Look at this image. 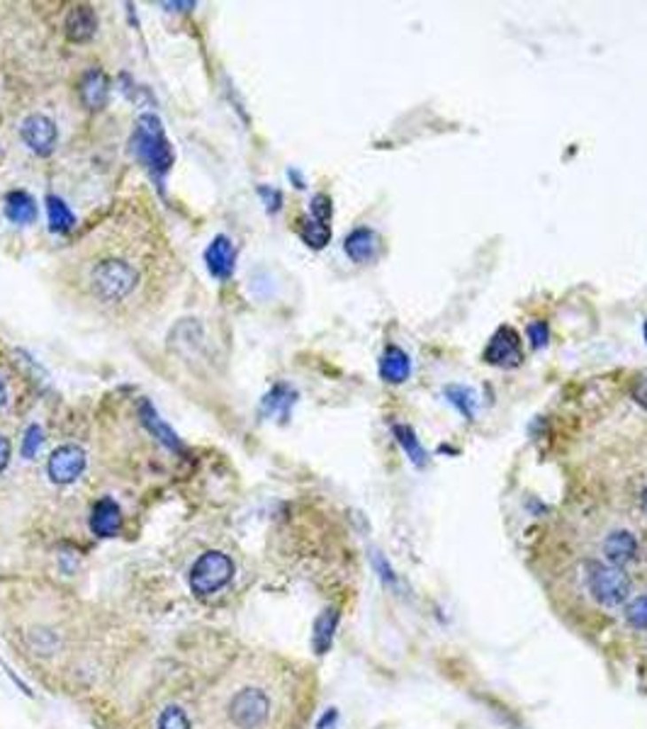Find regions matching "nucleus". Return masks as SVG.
<instances>
[{
  "instance_id": "obj_31",
  "label": "nucleus",
  "mask_w": 647,
  "mask_h": 729,
  "mask_svg": "<svg viewBox=\"0 0 647 729\" xmlns=\"http://www.w3.org/2000/svg\"><path fill=\"white\" fill-rule=\"evenodd\" d=\"M336 720H339V712H336V710H329V712H326V715H324L322 720H319V725H316V727H319V729H326V727H329V725H333V722H336Z\"/></svg>"
},
{
  "instance_id": "obj_30",
  "label": "nucleus",
  "mask_w": 647,
  "mask_h": 729,
  "mask_svg": "<svg viewBox=\"0 0 647 729\" xmlns=\"http://www.w3.org/2000/svg\"><path fill=\"white\" fill-rule=\"evenodd\" d=\"M261 195L268 199V209H270V199H273V212H276L277 207H280V192H276V190H268V188H261Z\"/></svg>"
},
{
  "instance_id": "obj_14",
  "label": "nucleus",
  "mask_w": 647,
  "mask_h": 729,
  "mask_svg": "<svg viewBox=\"0 0 647 729\" xmlns=\"http://www.w3.org/2000/svg\"><path fill=\"white\" fill-rule=\"evenodd\" d=\"M378 234L370 229H355L351 237L346 238V253L355 263H368L378 253Z\"/></svg>"
},
{
  "instance_id": "obj_29",
  "label": "nucleus",
  "mask_w": 647,
  "mask_h": 729,
  "mask_svg": "<svg viewBox=\"0 0 647 729\" xmlns=\"http://www.w3.org/2000/svg\"><path fill=\"white\" fill-rule=\"evenodd\" d=\"M375 567L380 569V577H382V581H394V574H392V569H390V564H387V562H385V559L380 557V555H378V557H375Z\"/></svg>"
},
{
  "instance_id": "obj_10",
  "label": "nucleus",
  "mask_w": 647,
  "mask_h": 729,
  "mask_svg": "<svg viewBox=\"0 0 647 729\" xmlns=\"http://www.w3.org/2000/svg\"><path fill=\"white\" fill-rule=\"evenodd\" d=\"M90 531L97 538H114L122 531V511L113 499H100L90 513Z\"/></svg>"
},
{
  "instance_id": "obj_22",
  "label": "nucleus",
  "mask_w": 647,
  "mask_h": 729,
  "mask_svg": "<svg viewBox=\"0 0 647 729\" xmlns=\"http://www.w3.org/2000/svg\"><path fill=\"white\" fill-rule=\"evenodd\" d=\"M42 443H44V430L37 423L29 426L27 433H25V440H22V457H27V460L37 457V453L42 450Z\"/></svg>"
},
{
  "instance_id": "obj_7",
  "label": "nucleus",
  "mask_w": 647,
  "mask_h": 729,
  "mask_svg": "<svg viewBox=\"0 0 647 729\" xmlns=\"http://www.w3.org/2000/svg\"><path fill=\"white\" fill-rule=\"evenodd\" d=\"M86 469V453L78 446H61L49 457L47 472L54 484H71Z\"/></svg>"
},
{
  "instance_id": "obj_16",
  "label": "nucleus",
  "mask_w": 647,
  "mask_h": 729,
  "mask_svg": "<svg viewBox=\"0 0 647 729\" xmlns=\"http://www.w3.org/2000/svg\"><path fill=\"white\" fill-rule=\"evenodd\" d=\"M409 358L407 353L397 348V345H390L380 361V375L385 382H392V384H400L404 379L409 377Z\"/></svg>"
},
{
  "instance_id": "obj_15",
  "label": "nucleus",
  "mask_w": 647,
  "mask_h": 729,
  "mask_svg": "<svg viewBox=\"0 0 647 729\" xmlns=\"http://www.w3.org/2000/svg\"><path fill=\"white\" fill-rule=\"evenodd\" d=\"M5 217L12 224H32L37 219V205L25 190H12L5 198Z\"/></svg>"
},
{
  "instance_id": "obj_33",
  "label": "nucleus",
  "mask_w": 647,
  "mask_h": 729,
  "mask_svg": "<svg viewBox=\"0 0 647 729\" xmlns=\"http://www.w3.org/2000/svg\"><path fill=\"white\" fill-rule=\"evenodd\" d=\"M643 508H645V513H647V489L643 492Z\"/></svg>"
},
{
  "instance_id": "obj_12",
  "label": "nucleus",
  "mask_w": 647,
  "mask_h": 729,
  "mask_svg": "<svg viewBox=\"0 0 647 729\" xmlns=\"http://www.w3.org/2000/svg\"><path fill=\"white\" fill-rule=\"evenodd\" d=\"M107 95H110V81L103 71H88L83 81H81V100L86 103L90 110H103L107 105Z\"/></svg>"
},
{
  "instance_id": "obj_3",
  "label": "nucleus",
  "mask_w": 647,
  "mask_h": 729,
  "mask_svg": "<svg viewBox=\"0 0 647 729\" xmlns=\"http://www.w3.org/2000/svg\"><path fill=\"white\" fill-rule=\"evenodd\" d=\"M132 153L159 178V182L166 178V173L171 171L173 146L166 139L161 120L153 112L139 114L132 136Z\"/></svg>"
},
{
  "instance_id": "obj_8",
  "label": "nucleus",
  "mask_w": 647,
  "mask_h": 729,
  "mask_svg": "<svg viewBox=\"0 0 647 729\" xmlns=\"http://www.w3.org/2000/svg\"><path fill=\"white\" fill-rule=\"evenodd\" d=\"M205 263L212 277L217 280H229L234 275V263H237V248L229 237H214L212 244L205 251Z\"/></svg>"
},
{
  "instance_id": "obj_4",
  "label": "nucleus",
  "mask_w": 647,
  "mask_h": 729,
  "mask_svg": "<svg viewBox=\"0 0 647 729\" xmlns=\"http://www.w3.org/2000/svg\"><path fill=\"white\" fill-rule=\"evenodd\" d=\"M234 577V562L224 552H205L191 569V588L195 596L207 598L224 588Z\"/></svg>"
},
{
  "instance_id": "obj_17",
  "label": "nucleus",
  "mask_w": 647,
  "mask_h": 729,
  "mask_svg": "<svg viewBox=\"0 0 647 729\" xmlns=\"http://www.w3.org/2000/svg\"><path fill=\"white\" fill-rule=\"evenodd\" d=\"M139 416H142L144 426L149 428L153 433V438H159L163 446L171 447V450H183V443L178 440V436L173 433V428H168L166 423L161 421V416L156 414V408L149 404V401H144L142 408H139Z\"/></svg>"
},
{
  "instance_id": "obj_28",
  "label": "nucleus",
  "mask_w": 647,
  "mask_h": 729,
  "mask_svg": "<svg viewBox=\"0 0 647 729\" xmlns=\"http://www.w3.org/2000/svg\"><path fill=\"white\" fill-rule=\"evenodd\" d=\"M10 453H12V447H10V440L5 436H0V472H3L5 467H8Z\"/></svg>"
},
{
  "instance_id": "obj_2",
  "label": "nucleus",
  "mask_w": 647,
  "mask_h": 729,
  "mask_svg": "<svg viewBox=\"0 0 647 729\" xmlns=\"http://www.w3.org/2000/svg\"><path fill=\"white\" fill-rule=\"evenodd\" d=\"M153 248L156 244L144 229L134 231V237L114 224L97 231L76 263L78 292L100 312L129 309L142 299L146 284L153 283Z\"/></svg>"
},
{
  "instance_id": "obj_27",
  "label": "nucleus",
  "mask_w": 647,
  "mask_h": 729,
  "mask_svg": "<svg viewBox=\"0 0 647 729\" xmlns=\"http://www.w3.org/2000/svg\"><path fill=\"white\" fill-rule=\"evenodd\" d=\"M633 399L647 408V375H643V377L633 382Z\"/></svg>"
},
{
  "instance_id": "obj_26",
  "label": "nucleus",
  "mask_w": 647,
  "mask_h": 729,
  "mask_svg": "<svg viewBox=\"0 0 647 729\" xmlns=\"http://www.w3.org/2000/svg\"><path fill=\"white\" fill-rule=\"evenodd\" d=\"M528 336H531V341L541 348V345H545V341H548V326L542 322L538 323H531V329H528Z\"/></svg>"
},
{
  "instance_id": "obj_18",
  "label": "nucleus",
  "mask_w": 647,
  "mask_h": 729,
  "mask_svg": "<svg viewBox=\"0 0 647 729\" xmlns=\"http://www.w3.org/2000/svg\"><path fill=\"white\" fill-rule=\"evenodd\" d=\"M47 214H49V229L54 234H68L71 229L76 227V217L74 212L68 209V205L57 195H49L47 198Z\"/></svg>"
},
{
  "instance_id": "obj_25",
  "label": "nucleus",
  "mask_w": 647,
  "mask_h": 729,
  "mask_svg": "<svg viewBox=\"0 0 647 729\" xmlns=\"http://www.w3.org/2000/svg\"><path fill=\"white\" fill-rule=\"evenodd\" d=\"M312 214H315V219L326 224L331 219V199L326 198V195H316L312 199Z\"/></svg>"
},
{
  "instance_id": "obj_21",
  "label": "nucleus",
  "mask_w": 647,
  "mask_h": 729,
  "mask_svg": "<svg viewBox=\"0 0 647 729\" xmlns=\"http://www.w3.org/2000/svg\"><path fill=\"white\" fill-rule=\"evenodd\" d=\"M159 729H192V725L181 708H166L159 717Z\"/></svg>"
},
{
  "instance_id": "obj_9",
  "label": "nucleus",
  "mask_w": 647,
  "mask_h": 729,
  "mask_svg": "<svg viewBox=\"0 0 647 729\" xmlns=\"http://www.w3.org/2000/svg\"><path fill=\"white\" fill-rule=\"evenodd\" d=\"M524 358L521 353V343H518V336L511 329H499L495 333V338L489 343L487 348V362L492 365H504V368H511V365H518Z\"/></svg>"
},
{
  "instance_id": "obj_13",
  "label": "nucleus",
  "mask_w": 647,
  "mask_h": 729,
  "mask_svg": "<svg viewBox=\"0 0 647 729\" xmlns=\"http://www.w3.org/2000/svg\"><path fill=\"white\" fill-rule=\"evenodd\" d=\"M97 18L90 5H76L66 15V35L71 42H88L96 35Z\"/></svg>"
},
{
  "instance_id": "obj_11",
  "label": "nucleus",
  "mask_w": 647,
  "mask_h": 729,
  "mask_svg": "<svg viewBox=\"0 0 647 729\" xmlns=\"http://www.w3.org/2000/svg\"><path fill=\"white\" fill-rule=\"evenodd\" d=\"M604 555L609 559L611 567H623L628 564L630 559L638 555V540L635 535L628 531L611 532L606 542H604Z\"/></svg>"
},
{
  "instance_id": "obj_6",
  "label": "nucleus",
  "mask_w": 647,
  "mask_h": 729,
  "mask_svg": "<svg viewBox=\"0 0 647 729\" xmlns=\"http://www.w3.org/2000/svg\"><path fill=\"white\" fill-rule=\"evenodd\" d=\"M19 136L22 142L27 143L29 151H35L37 156H49L57 146L58 132L54 120H49L47 114L35 112L27 114L22 124H19Z\"/></svg>"
},
{
  "instance_id": "obj_24",
  "label": "nucleus",
  "mask_w": 647,
  "mask_h": 729,
  "mask_svg": "<svg viewBox=\"0 0 647 729\" xmlns=\"http://www.w3.org/2000/svg\"><path fill=\"white\" fill-rule=\"evenodd\" d=\"M626 617H628L630 625L647 627V596H638L635 601H630Z\"/></svg>"
},
{
  "instance_id": "obj_32",
  "label": "nucleus",
  "mask_w": 647,
  "mask_h": 729,
  "mask_svg": "<svg viewBox=\"0 0 647 729\" xmlns=\"http://www.w3.org/2000/svg\"><path fill=\"white\" fill-rule=\"evenodd\" d=\"M5 401H8V387H5V382L0 379V407H5Z\"/></svg>"
},
{
  "instance_id": "obj_19",
  "label": "nucleus",
  "mask_w": 647,
  "mask_h": 729,
  "mask_svg": "<svg viewBox=\"0 0 647 729\" xmlns=\"http://www.w3.org/2000/svg\"><path fill=\"white\" fill-rule=\"evenodd\" d=\"M336 627H339V613L336 610H324L322 616L316 617L315 635H312V647H315L316 654H326L331 649Z\"/></svg>"
},
{
  "instance_id": "obj_23",
  "label": "nucleus",
  "mask_w": 647,
  "mask_h": 729,
  "mask_svg": "<svg viewBox=\"0 0 647 729\" xmlns=\"http://www.w3.org/2000/svg\"><path fill=\"white\" fill-rule=\"evenodd\" d=\"M394 433L400 436V443H401V446L407 447V453H409L411 462L424 464V450H421V446H419V443H417V438L411 436L409 428L397 426V428H394Z\"/></svg>"
},
{
  "instance_id": "obj_20",
  "label": "nucleus",
  "mask_w": 647,
  "mask_h": 729,
  "mask_svg": "<svg viewBox=\"0 0 647 729\" xmlns=\"http://www.w3.org/2000/svg\"><path fill=\"white\" fill-rule=\"evenodd\" d=\"M300 237H302L307 246L324 248L329 244V238H331V229L326 227L324 221H319V219H302L300 221Z\"/></svg>"
},
{
  "instance_id": "obj_5",
  "label": "nucleus",
  "mask_w": 647,
  "mask_h": 729,
  "mask_svg": "<svg viewBox=\"0 0 647 729\" xmlns=\"http://www.w3.org/2000/svg\"><path fill=\"white\" fill-rule=\"evenodd\" d=\"M589 588L601 606L613 608V606H620V603L628 598L630 584H628V578H626V574H623L619 567H609V564H591Z\"/></svg>"
},
{
  "instance_id": "obj_1",
  "label": "nucleus",
  "mask_w": 647,
  "mask_h": 729,
  "mask_svg": "<svg viewBox=\"0 0 647 729\" xmlns=\"http://www.w3.org/2000/svg\"><path fill=\"white\" fill-rule=\"evenodd\" d=\"M300 693L297 673L270 659H248L210 691L202 729H287Z\"/></svg>"
}]
</instances>
